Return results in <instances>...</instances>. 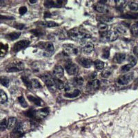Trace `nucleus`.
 <instances>
[{
    "label": "nucleus",
    "mask_w": 138,
    "mask_h": 138,
    "mask_svg": "<svg viewBox=\"0 0 138 138\" xmlns=\"http://www.w3.org/2000/svg\"><path fill=\"white\" fill-rule=\"evenodd\" d=\"M128 6L130 11H137L138 10V3L136 2H130L128 4Z\"/></svg>",
    "instance_id": "30"
},
{
    "label": "nucleus",
    "mask_w": 138,
    "mask_h": 138,
    "mask_svg": "<svg viewBox=\"0 0 138 138\" xmlns=\"http://www.w3.org/2000/svg\"><path fill=\"white\" fill-rule=\"evenodd\" d=\"M9 84H10V80L7 77H5V76L0 77V84H2V86L5 87H8Z\"/></svg>",
    "instance_id": "25"
},
{
    "label": "nucleus",
    "mask_w": 138,
    "mask_h": 138,
    "mask_svg": "<svg viewBox=\"0 0 138 138\" xmlns=\"http://www.w3.org/2000/svg\"><path fill=\"white\" fill-rule=\"evenodd\" d=\"M122 17L127 19H136L138 18V13H128L122 16Z\"/></svg>",
    "instance_id": "35"
},
{
    "label": "nucleus",
    "mask_w": 138,
    "mask_h": 138,
    "mask_svg": "<svg viewBox=\"0 0 138 138\" xmlns=\"http://www.w3.org/2000/svg\"><path fill=\"white\" fill-rule=\"evenodd\" d=\"M133 77H134L133 73H126V74L121 75L117 79V83L120 85H126L133 80Z\"/></svg>",
    "instance_id": "5"
},
{
    "label": "nucleus",
    "mask_w": 138,
    "mask_h": 138,
    "mask_svg": "<svg viewBox=\"0 0 138 138\" xmlns=\"http://www.w3.org/2000/svg\"><path fill=\"white\" fill-rule=\"evenodd\" d=\"M133 52L134 54L138 58V46H135L133 48Z\"/></svg>",
    "instance_id": "44"
},
{
    "label": "nucleus",
    "mask_w": 138,
    "mask_h": 138,
    "mask_svg": "<svg viewBox=\"0 0 138 138\" xmlns=\"http://www.w3.org/2000/svg\"><path fill=\"white\" fill-rule=\"evenodd\" d=\"M66 1L55 0V1H45L44 6L46 8H60L65 4Z\"/></svg>",
    "instance_id": "6"
},
{
    "label": "nucleus",
    "mask_w": 138,
    "mask_h": 138,
    "mask_svg": "<svg viewBox=\"0 0 138 138\" xmlns=\"http://www.w3.org/2000/svg\"><path fill=\"white\" fill-rule=\"evenodd\" d=\"M131 33L133 35L138 37V27L136 25H133L131 28Z\"/></svg>",
    "instance_id": "39"
},
{
    "label": "nucleus",
    "mask_w": 138,
    "mask_h": 138,
    "mask_svg": "<svg viewBox=\"0 0 138 138\" xmlns=\"http://www.w3.org/2000/svg\"><path fill=\"white\" fill-rule=\"evenodd\" d=\"M94 50V44L92 42H86L84 44L83 47H82V51L84 53L86 54H89Z\"/></svg>",
    "instance_id": "14"
},
{
    "label": "nucleus",
    "mask_w": 138,
    "mask_h": 138,
    "mask_svg": "<svg viewBox=\"0 0 138 138\" xmlns=\"http://www.w3.org/2000/svg\"><path fill=\"white\" fill-rule=\"evenodd\" d=\"M28 99H29V101L31 102H33L34 104H35L37 106H41L42 105V102H41V100L37 97L32 96V95H29L28 96Z\"/></svg>",
    "instance_id": "26"
},
{
    "label": "nucleus",
    "mask_w": 138,
    "mask_h": 138,
    "mask_svg": "<svg viewBox=\"0 0 138 138\" xmlns=\"http://www.w3.org/2000/svg\"><path fill=\"white\" fill-rule=\"evenodd\" d=\"M24 69V64L20 61H17L11 63L6 68V72L8 73H13V72H18Z\"/></svg>",
    "instance_id": "2"
},
{
    "label": "nucleus",
    "mask_w": 138,
    "mask_h": 138,
    "mask_svg": "<svg viewBox=\"0 0 138 138\" xmlns=\"http://www.w3.org/2000/svg\"><path fill=\"white\" fill-rule=\"evenodd\" d=\"M8 101L7 95L3 90H0V104H4Z\"/></svg>",
    "instance_id": "27"
},
{
    "label": "nucleus",
    "mask_w": 138,
    "mask_h": 138,
    "mask_svg": "<svg viewBox=\"0 0 138 138\" xmlns=\"http://www.w3.org/2000/svg\"><path fill=\"white\" fill-rule=\"evenodd\" d=\"M118 33H117L116 31H110L107 32L106 35L105 36V39L108 42H113L115 41L116 39L118 38Z\"/></svg>",
    "instance_id": "11"
},
{
    "label": "nucleus",
    "mask_w": 138,
    "mask_h": 138,
    "mask_svg": "<svg viewBox=\"0 0 138 138\" xmlns=\"http://www.w3.org/2000/svg\"><path fill=\"white\" fill-rule=\"evenodd\" d=\"M3 3H4V2H3V1H0V6L2 5Z\"/></svg>",
    "instance_id": "48"
},
{
    "label": "nucleus",
    "mask_w": 138,
    "mask_h": 138,
    "mask_svg": "<svg viewBox=\"0 0 138 138\" xmlns=\"http://www.w3.org/2000/svg\"><path fill=\"white\" fill-rule=\"evenodd\" d=\"M100 85V81L98 79H92V80L89 81L88 84H87V88L89 89H92V90H96L99 87Z\"/></svg>",
    "instance_id": "13"
},
{
    "label": "nucleus",
    "mask_w": 138,
    "mask_h": 138,
    "mask_svg": "<svg viewBox=\"0 0 138 138\" xmlns=\"http://www.w3.org/2000/svg\"><path fill=\"white\" fill-rule=\"evenodd\" d=\"M94 9L97 11V12L102 13H106L107 10H108L106 6L104 4H102V3H97V4H96L94 6Z\"/></svg>",
    "instance_id": "16"
},
{
    "label": "nucleus",
    "mask_w": 138,
    "mask_h": 138,
    "mask_svg": "<svg viewBox=\"0 0 138 138\" xmlns=\"http://www.w3.org/2000/svg\"><path fill=\"white\" fill-rule=\"evenodd\" d=\"M135 25H136V26H137V27H138V21H137V22H136Z\"/></svg>",
    "instance_id": "49"
},
{
    "label": "nucleus",
    "mask_w": 138,
    "mask_h": 138,
    "mask_svg": "<svg viewBox=\"0 0 138 138\" xmlns=\"http://www.w3.org/2000/svg\"><path fill=\"white\" fill-rule=\"evenodd\" d=\"M26 12H27V8H26V6H21V8L19 9V13L21 15H24Z\"/></svg>",
    "instance_id": "40"
},
{
    "label": "nucleus",
    "mask_w": 138,
    "mask_h": 138,
    "mask_svg": "<svg viewBox=\"0 0 138 138\" xmlns=\"http://www.w3.org/2000/svg\"><path fill=\"white\" fill-rule=\"evenodd\" d=\"M48 113H49V108H42V109L37 111L35 115L39 118H44V117H46Z\"/></svg>",
    "instance_id": "18"
},
{
    "label": "nucleus",
    "mask_w": 138,
    "mask_h": 138,
    "mask_svg": "<svg viewBox=\"0 0 138 138\" xmlns=\"http://www.w3.org/2000/svg\"><path fill=\"white\" fill-rule=\"evenodd\" d=\"M31 84L32 87H33L35 89H40V88H42V85H41L40 82L36 79H32Z\"/></svg>",
    "instance_id": "32"
},
{
    "label": "nucleus",
    "mask_w": 138,
    "mask_h": 138,
    "mask_svg": "<svg viewBox=\"0 0 138 138\" xmlns=\"http://www.w3.org/2000/svg\"><path fill=\"white\" fill-rule=\"evenodd\" d=\"M68 36L73 40L84 42L86 41L87 39L91 38V35L86 30L79 27V28H74L68 31Z\"/></svg>",
    "instance_id": "1"
},
{
    "label": "nucleus",
    "mask_w": 138,
    "mask_h": 138,
    "mask_svg": "<svg viewBox=\"0 0 138 138\" xmlns=\"http://www.w3.org/2000/svg\"><path fill=\"white\" fill-rule=\"evenodd\" d=\"M41 78L44 82L47 85L48 87L49 88H52L55 86V81H54V78L52 76L49 75H44L41 76Z\"/></svg>",
    "instance_id": "10"
},
{
    "label": "nucleus",
    "mask_w": 138,
    "mask_h": 138,
    "mask_svg": "<svg viewBox=\"0 0 138 138\" xmlns=\"http://www.w3.org/2000/svg\"><path fill=\"white\" fill-rule=\"evenodd\" d=\"M17 25H18V26H15V27L18 29H22L23 27H24V25H23V24H17Z\"/></svg>",
    "instance_id": "45"
},
{
    "label": "nucleus",
    "mask_w": 138,
    "mask_h": 138,
    "mask_svg": "<svg viewBox=\"0 0 138 138\" xmlns=\"http://www.w3.org/2000/svg\"><path fill=\"white\" fill-rule=\"evenodd\" d=\"M129 61H130V62L127 64H126V65H124L121 68V70H121L122 73H126V72H128V70H130V68L134 67L136 64H137V60L133 56H130L129 57Z\"/></svg>",
    "instance_id": "8"
},
{
    "label": "nucleus",
    "mask_w": 138,
    "mask_h": 138,
    "mask_svg": "<svg viewBox=\"0 0 138 138\" xmlns=\"http://www.w3.org/2000/svg\"><path fill=\"white\" fill-rule=\"evenodd\" d=\"M74 81H75V83L77 85H79V86L82 85L84 84L83 78H82L81 77H80V76H77L74 79Z\"/></svg>",
    "instance_id": "38"
},
{
    "label": "nucleus",
    "mask_w": 138,
    "mask_h": 138,
    "mask_svg": "<svg viewBox=\"0 0 138 138\" xmlns=\"http://www.w3.org/2000/svg\"><path fill=\"white\" fill-rule=\"evenodd\" d=\"M8 45L4 44L2 42H0V58H3L6 55L8 51Z\"/></svg>",
    "instance_id": "20"
},
{
    "label": "nucleus",
    "mask_w": 138,
    "mask_h": 138,
    "mask_svg": "<svg viewBox=\"0 0 138 138\" xmlns=\"http://www.w3.org/2000/svg\"><path fill=\"white\" fill-rule=\"evenodd\" d=\"M43 47H44V56L49 57L52 55V52H54V50H55L54 46L51 42H46V44H44Z\"/></svg>",
    "instance_id": "9"
},
{
    "label": "nucleus",
    "mask_w": 138,
    "mask_h": 138,
    "mask_svg": "<svg viewBox=\"0 0 138 138\" xmlns=\"http://www.w3.org/2000/svg\"><path fill=\"white\" fill-rule=\"evenodd\" d=\"M37 1V0H30V2L31 3V4H35Z\"/></svg>",
    "instance_id": "47"
},
{
    "label": "nucleus",
    "mask_w": 138,
    "mask_h": 138,
    "mask_svg": "<svg viewBox=\"0 0 138 138\" xmlns=\"http://www.w3.org/2000/svg\"><path fill=\"white\" fill-rule=\"evenodd\" d=\"M42 23L44 24L45 26H46V27H55V26H58V23L52 21H45V22H43Z\"/></svg>",
    "instance_id": "34"
},
{
    "label": "nucleus",
    "mask_w": 138,
    "mask_h": 138,
    "mask_svg": "<svg viewBox=\"0 0 138 138\" xmlns=\"http://www.w3.org/2000/svg\"><path fill=\"white\" fill-rule=\"evenodd\" d=\"M6 128H8V120L4 118L0 122V131H4Z\"/></svg>",
    "instance_id": "29"
},
{
    "label": "nucleus",
    "mask_w": 138,
    "mask_h": 138,
    "mask_svg": "<svg viewBox=\"0 0 138 138\" xmlns=\"http://www.w3.org/2000/svg\"><path fill=\"white\" fill-rule=\"evenodd\" d=\"M20 35H21L20 32H14V33H11L10 34L6 35V37L10 40H15V39H18Z\"/></svg>",
    "instance_id": "23"
},
{
    "label": "nucleus",
    "mask_w": 138,
    "mask_h": 138,
    "mask_svg": "<svg viewBox=\"0 0 138 138\" xmlns=\"http://www.w3.org/2000/svg\"><path fill=\"white\" fill-rule=\"evenodd\" d=\"M126 59V54L125 53H122V52H119V53H116L114 57V60L115 62L118 63V64H121Z\"/></svg>",
    "instance_id": "19"
},
{
    "label": "nucleus",
    "mask_w": 138,
    "mask_h": 138,
    "mask_svg": "<svg viewBox=\"0 0 138 138\" xmlns=\"http://www.w3.org/2000/svg\"><path fill=\"white\" fill-rule=\"evenodd\" d=\"M80 94V91L79 90H75L72 93H66L64 95V96L66 97H69V98H74L77 97Z\"/></svg>",
    "instance_id": "28"
},
{
    "label": "nucleus",
    "mask_w": 138,
    "mask_h": 138,
    "mask_svg": "<svg viewBox=\"0 0 138 138\" xmlns=\"http://www.w3.org/2000/svg\"><path fill=\"white\" fill-rule=\"evenodd\" d=\"M12 19L13 18L11 17H7V16H4L0 15V19Z\"/></svg>",
    "instance_id": "43"
},
{
    "label": "nucleus",
    "mask_w": 138,
    "mask_h": 138,
    "mask_svg": "<svg viewBox=\"0 0 138 138\" xmlns=\"http://www.w3.org/2000/svg\"><path fill=\"white\" fill-rule=\"evenodd\" d=\"M30 41L29 40H21L19 42H17L13 46V51L15 52H17L21 50L22 49L26 48V47H28L30 45Z\"/></svg>",
    "instance_id": "7"
},
{
    "label": "nucleus",
    "mask_w": 138,
    "mask_h": 138,
    "mask_svg": "<svg viewBox=\"0 0 138 138\" xmlns=\"http://www.w3.org/2000/svg\"><path fill=\"white\" fill-rule=\"evenodd\" d=\"M17 124V119L15 117H10L8 120V129L11 130L15 127Z\"/></svg>",
    "instance_id": "21"
},
{
    "label": "nucleus",
    "mask_w": 138,
    "mask_h": 138,
    "mask_svg": "<svg viewBox=\"0 0 138 138\" xmlns=\"http://www.w3.org/2000/svg\"><path fill=\"white\" fill-rule=\"evenodd\" d=\"M101 20L104 22H109L113 20L112 17H101Z\"/></svg>",
    "instance_id": "41"
},
{
    "label": "nucleus",
    "mask_w": 138,
    "mask_h": 138,
    "mask_svg": "<svg viewBox=\"0 0 138 138\" xmlns=\"http://www.w3.org/2000/svg\"><path fill=\"white\" fill-rule=\"evenodd\" d=\"M23 125H22L21 122H18L16 124L15 129L13 130V134H14V135L18 136L21 135L23 134Z\"/></svg>",
    "instance_id": "17"
},
{
    "label": "nucleus",
    "mask_w": 138,
    "mask_h": 138,
    "mask_svg": "<svg viewBox=\"0 0 138 138\" xmlns=\"http://www.w3.org/2000/svg\"><path fill=\"white\" fill-rule=\"evenodd\" d=\"M116 32H117V33H125L126 31L124 28L119 26V27H117V31H116Z\"/></svg>",
    "instance_id": "42"
},
{
    "label": "nucleus",
    "mask_w": 138,
    "mask_h": 138,
    "mask_svg": "<svg viewBox=\"0 0 138 138\" xmlns=\"http://www.w3.org/2000/svg\"><path fill=\"white\" fill-rule=\"evenodd\" d=\"M50 16H51V14L50 13H45L44 17H49Z\"/></svg>",
    "instance_id": "46"
},
{
    "label": "nucleus",
    "mask_w": 138,
    "mask_h": 138,
    "mask_svg": "<svg viewBox=\"0 0 138 138\" xmlns=\"http://www.w3.org/2000/svg\"><path fill=\"white\" fill-rule=\"evenodd\" d=\"M64 51L70 55H76L79 52V48L75 45L70 44H66L63 45Z\"/></svg>",
    "instance_id": "3"
},
{
    "label": "nucleus",
    "mask_w": 138,
    "mask_h": 138,
    "mask_svg": "<svg viewBox=\"0 0 138 138\" xmlns=\"http://www.w3.org/2000/svg\"><path fill=\"white\" fill-rule=\"evenodd\" d=\"M53 75L56 78H61L64 75V69L61 66H56L53 69Z\"/></svg>",
    "instance_id": "15"
},
{
    "label": "nucleus",
    "mask_w": 138,
    "mask_h": 138,
    "mask_svg": "<svg viewBox=\"0 0 138 138\" xmlns=\"http://www.w3.org/2000/svg\"><path fill=\"white\" fill-rule=\"evenodd\" d=\"M79 63L81 65L84 66V68H90L92 66L93 64V61L89 58H81L78 60Z\"/></svg>",
    "instance_id": "12"
},
{
    "label": "nucleus",
    "mask_w": 138,
    "mask_h": 138,
    "mask_svg": "<svg viewBox=\"0 0 138 138\" xmlns=\"http://www.w3.org/2000/svg\"><path fill=\"white\" fill-rule=\"evenodd\" d=\"M53 78H54V81H55V86L57 89H60V90L64 89L65 84H64L62 81H61L58 78H56V77H53Z\"/></svg>",
    "instance_id": "22"
},
{
    "label": "nucleus",
    "mask_w": 138,
    "mask_h": 138,
    "mask_svg": "<svg viewBox=\"0 0 138 138\" xmlns=\"http://www.w3.org/2000/svg\"><path fill=\"white\" fill-rule=\"evenodd\" d=\"M65 68L67 73L70 75H74L77 74L79 72V67L78 66L75 64V63L72 62L71 61H68L66 63Z\"/></svg>",
    "instance_id": "4"
},
{
    "label": "nucleus",
    "mask_w": 138,
    "mask_h": 138,
    "mask_svg": "<svg viewBox=\"0 0 138 138\" xmlns=\"http://www.w3.org/2000/svg\"><path fill=\"white\" fill-rule=\"evenodd\" d=\"M113 69L111 68H107L104 69L102 73V77L104 78H108L112 75Z\"/></svg>",
    "instance_id": "24"
},
{
    "label": "nucleus",
    "mask_w": 138,
    "mask_h": 138,
    "mask_svg": "<svg viewBox=\"0 0 138 138\" xmlns=\"http://www.w3.org/2000/svg\"><path fill=\"white\" fill-rule=\"evenodd\" d=\"M95 66L96 69H97L98 70H102L104 67V63L102 62V61H100V60H96L95 62Z\"/></svg>",
    "instance_id": "31"
},
{
    "label": "nucleus",
    "mask_w": 138,
    "mask_h": 138,
    "mask_svg": "<svg viewBox=\"0 0 138 138\" xmlns=\"http://www.w3.org/2000/svg\"><path fill=\"white\" fill-rule=\"evenodd\" d=\"M21 79L23 81V84L26 85V86L28 88V89H31L32 84H31V80L30 81L29 79L27 78L26 77H21Z\"/></svg>",
    "instance_id": "33"
},
{
    "label": "nucleus",
    "mask_w": 138,
    "mask_h": 138,
    "mask_svg": "<svg viewBox=\"0 0 138 138\" xmlns=\"http://www.w3.org/2000/svg\"><path fill=\"white\" fill-rule=\"evenodd\" d=\"M18 101L19 102V104H21V106L23 108H26V107L28 106V104H27V102H26L25 99L23 98V96H20L18 97Z\"/></svg>",
    "instance_id": "37"
},
{
    "label": "nucleus",
    "mask_w": 138,
    "mask_h": 138,
    "mask_svg": "<svg viewBox=\"0 0 138 138\" xmlns=\"http://www.w3.org/2000/svg\"><path fill=\"white\" fill-rule=\"evenodd\" d=\"M110 55V48H105L103 50V53H102V58L104 59H108Z\"/></svg>",
    "instance_id": "36"
}]
</instances>
